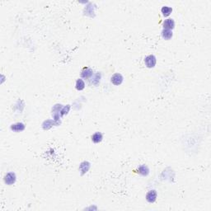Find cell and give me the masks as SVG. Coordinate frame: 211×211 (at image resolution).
I'll list each match as a JSON object with an SVG mask.
<instances>
[{
    "instance_id": "1",
    "label": "cell",
    "mask_w": 211,
    "mask_h": 211,
    "mask_svg": "<svg viewBox=\"0 0 211 211\" xmlns=\"http://www.w3.org/2000/svg\"><path fill=\"white\" fill-rule=\"evenodd\" d=\"M144 63H145V65L148 68H153L156 65V63H157L156 57L153 54H149L147 57H145Z\"/></svg>"
},
{
    "instance_id": "2",
    "label": "cell",
    "mask_w": 211,
    "mask_h": 211,
    "mask_svg": "<svg viewBox=\"0 0 211 211\" xmlns=\"http://www.w3.org/2000/svg\"><path fill=\"white\" fill-rule=\"evenodd\" d=\"M123 80H124V78H123V76L121 75V74H115L111 78V83H113L114 85H115V86L121 85L122 82H123Z\"/></svg>"
},
{
    "instance_id": "3",
    "label": "cell",
    "mask_w": 211,
    "mask_h": 211,
    "mask_svg": "<svg viewBox=\"0 0 211 211\" xmlns=\"http://www.w3.org/2000/svg\"><path fill=\"white\" fill-rule=\"evenodd\" d=\"M157 196H158V194H157L156 190H149L146 195V200L149 203H153V202H155V200L157 199Z\"/></svg>"
},
{
    "instance_id": "4",
    "label": "cell",
    "mask_w": 211,
    "mask_h": 211,
    "mask_svg": "<svg viewBox=\"0 0 211 211\" xmlns=\"http://www.w3.org/2000/svg\"><path fill=\"white\" fill-rule=\"evenodd\" d=\"M4 181L7 185H13L16 181V175L13 173H9L4 176Z\"/></svg>"
},
{
    "instance_id": "5",
    "label": "cell",
    "mask_w": 211,
    "mask_h": 211,
    "mask_svg": "<svg viewBox=\"0 0 211 211\" xmlns=\"http://www.w3.org/2000/svg\"><path fill=\"white\" fill-rule=\"evenodd\" d=\"M163 26L164 27V29L167 30H173L174 27H175V22H174L173 19L172 18H168L165 20L163 23Z\"/></svg>"
},
{
    "instance_id": "6",
    "label": "cell",
    "mask_w": 211,
    "mask_h": 211,
    "mask_svg": "<svg viewBox=\"0 0 211 211\" xmlns=\"http://www.w3.org/2000/svg\"><path fill=\"white\" fill-rule=\"evenodd\" d=\"M92 74H93V71H92V69L89 68H84L81 72V77L85 79L90 78Z\"/></svg>"
},
{
    "instance_id": "7",
    "label": "cell",
    "mask_w": 211,
    "mask_h": 211,
    "mask_svg": "<svg viewBox=\"0 0 211 211\" xmlns=\"http://www.w3.org/2000/svg\"><path fill=\"white\" fill-rule=\"evenodd\" d=\"M11 129L15 131V132H21V131H23L25 129V125L23 123H16V124H13L11 125Z\"/></svg>"
},
{
    "instance_id": "8",
    "label": "cell",
    "mask_w": 211,
    "mask_h": 211,
    "mask_svg": "<svg viewBox=\"0 0 211 211\" xmlns=\"http://www.w3.org/2000/svg\"><path fill=\"white\" fill-rule=\"evenodd\" d=\"M102 139H103V136L102 135V133H100V132H97L92 136V140L93 143H100L102 140Z\"/></svg>"
},
{
    "instance_id": "9",
    "label": "cell",
    "mask_w": 211,
    "mask_h": 211,
    "mask_svg": "<svg viewBox=\"0 0 211 211\" xmlns=\"http://www.w3.org/2000/svg\"><path fill=\"white\" fill-rule=\"evenodd\" d=\"M173 31L171 30H167V29H163V31H162V36L164 40H170L171 38L173 37Z\"/></svg>"
},
{
    "instance_id": "10",
    "label": "cell",
    "mask_w": 211,
    "mask_h": 211,
    "mask_svg": "<svg viewBox=\"0 0 211 211\" xmlns=\"http://www.w3.org/2000/svg\"><path fill=\"white\" fill-rule=\"evenodd\" d=\"M90 168V163H88V162H83L81 163L80 165V170L82 171V175H83L84 173H86L88 169Z\"/></svg>"
},
{
    "instance_id": "11",
    "label": "cell",
    "mask_w": 211,
    "mask_h": 211,
    "mask_svg": "<svg viewBox=\"0 0 211 211\" xmlns=\"http://www.w3.org/2000/svg\"><path fill=\"white\" fill-rule=\"evenodd\" d=\"M139 173L142 176H147L148 174L149 173V167L145 165H143V166H140L139 167Z\"/></svg>"
},
{
    "instance_id": "12",
    "label": "cell",
    "mask_w": 211,
    "mask_h": 211,
    "mask_svg": "<svg viewBox=\"0 0 211 211\" xmlns=\"http://www.w3.org/2000/svg\"><path fill=\"white\" fill-rule=\"evenodd\" d=\"M75 88L78 91H82L84 89V88H85V83H84V81H83V79H78L77 80L75 84Z\"/></svg>"
},
{
    "instance_id": "13",
    "label": "cell",
    "mask_w": 211,
    "mask_h": 211,
    "mask_svg": "<svg viewBox=\"0 0 211 211\" xmlns=\"http://www.w3.org/2000/svg\"><path fill=\"white\" fill-rule=\"evenodd\" d=\"M161 12H162L163 15L164 16V17H168V16L172 13V12H173V8H170V7L164 6V7H163V8H162V9H161Z\"/></svg>"
},
{
    "instance_id": "14",
    "label": "cell",
    "mask_w": 211,
    "mask_h": 211,
    "mask_svg": "<svg viewBox=\"0 0 211 211\" xmlns=\"http://www.w3.org/2000/svg\"><path fill=\"white\" fill-rule=\"evenodd\" d=\"M68 110H69V107H68L67 110H66V107H64V110H63V111H61V115H65V114H67V113H68Z\"/></svg>"
}]
</instances>
